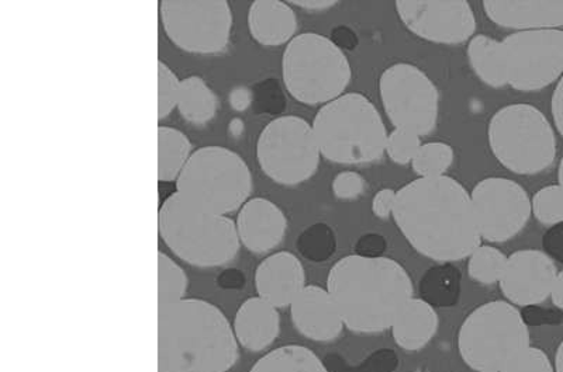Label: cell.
Instances as JSON below:
<instances>
[{"mask_svg":"<svg viewBox=\"0 0 563 372\" xmlns=\"http://www.w3.org/2000/svg\"><path fill=\"white\" fill-rule=\"evenodd\" d=\"M391 217L417 253L441 264L470 258L482 245L471 193L451 176L405 184Z\"/></svg>","mask_w":563,"mask_h":372,"instance_id":"6da1fadb","label":"cell"},{"mask_svg":"<svg viewBox=\"0 0 563 372\" xmlns=\"http://www.w3.org/2000/svg\"><path fill=\"white\" fill-rule=\"evenodd\" d=\"M327 290L345 328L358 335L390 329L401 306L415 293L413 281L399 261L356 253L345 256L331 268Z\"/></svg>","mask_w":563,"mask_h":372,"instance_id":"7a4b0ae2","label":"cell"},{"mask_svg":"<svg viewBox=\"0 0 563 372\" xmlns=\"http://www.w3.org/2000/svg\"><path fill=\"white\" fill-rule=\"evenodd\" d=\"M240 359L233 326L199 298L158 306V372H228Z\"/></svg>","mask_w":563,"mask_h":372,"instance_id":"3957f363","label":"cell"},{"mask_svg":"<svg viewBox=\"0 0 563 372\" xmlns=\"http://www.w3.org/2000/svg\"><path fill=\"white\" fill-rule=\"evenodd\" d=\"M321 156L340 165L378 162L386 154L387 129L369 98L358 92L321 105L313 120Z\"/></svg>","mask_w":563,"mask_h":372,"instance_id":"277c9868","label":"cell"},{"mask_svg":"<svg viewBox=\"0 0 563 372\" xmlns=\"http://www.w3.org/2000/svg\"><path fill=\"white\" fill-rule=\"evenodd\" d=\"M158 228L170 251L196 268L228 264L240 251L234 219L195 207L176 193L161 205Z\"/></svg>","mask_w":563,"mask_h":372,"instance_id":"5b68a950","label":"cell"},{"mask_svg":"<svg viewBox=\"0 0 563 372\" xmlns=\"http://www.w3.org/2000/svg\"><path fill=\"white\" fill-rule=\"evenodd\" d=\"M282 78L291 98L306 105H324L350 87L352 68L343 49L319 33L296 35L282 57Z\"/></svg>","mask_w":563,"mask_h":372,"instance_id":"8992f818","label":"cell"},{"mask_svg":"<svg viewBox=\"0 0 563 372\" xmlns=\"http://www.w3.org/2000/svg\"><path fill=\"white\" fill-rule=\"evenodd\" d=\"M175 185V193L195 207L229 215L250 200L253 174L238 153L210 145L195 150Z\"/></svg>","mask_w":563,"mask_h":372,"instance_id":"52a82bcc","label":"cell"},{"mask_svg":"<svg viewBox=\"0 0 563 372\" xmlns=\"http://www.w3.org/2000/svg\"><path fill=\"white\" fill-rule=\"evenodd\" d=\"M530 346L526 318L509 301L477 306L457 331L462 360L476 372H500Z\"/></svg>","mask_w":563,"mask_h":372,"instance_id":"ba28073f","label":"cell"},{"mask_svg":"<svg viewBox=\"0 0 563 372\" xmlns=\"http://www.w3.org/2000/svg\"><path fill=\"white\" fill-rule=\"evenodd\" d=\"M487 143L497 162L520 176L544 172L556 158L554 128L540 109L527 103L497 110L487 125Z\"/></svg>","mask_w":563,"mask_h":372,"instance_id":"9c48e42d","label":"cell"},{"mask_svg":"<svg viewBox=\"0 0 563 372\" xmlns=\"http://www.w3.org/2000/svg\"><path fill=\"white\" fill-rule=\"evenodd\" d=\"M321 158L313 125L298 115L276 117L256 140L260 168L282 185L308 182L319 170Z\"/></svg>","mask_w":563,"mask_h":372,"instance_id":"30bf717a","label":"cell"},{"mask_svg":"<svg viewBox=\"0 0 563 372\" xmlns=\"http://www.w3.org/2000/svg\"><path fill=\"white\" fill-rule=\"evenodd\" d=\"M379 95L395 128L429 135L440 117V92L434 80L415 64L396 63L379 78Z\"/></svg>","mask_w":563,"mask_h":372,"instance_id":"8fae6325","label":"cell"},{"mask_svg":"<svg viewBox=\"0 0 563 372\" xmlns=\"http://www.w3.org/2000/svg\"><path fill=\"white\" fill-rule=\"evenodd\" d=\"M159 18L176 47L192 54H218L228 48L233 12L225 0H163Z\"/></svg>","mask_w":563,"mask_h":372,"instance_id":"7c38bea8","label":"cell"},{"mask_svg":"<svg viewBox=\"0 0 563 372\" xmlns=\"http://www.w3.org/2000/svg\"><path fill=\"white\" fill-rule=\"evenodd\" d=\"M507 87L532 93L563 77V30L516 32L501 40Z\"/></svg>","mask_w":563,"mask_h":372,"instance_id":"4fadbf2b","label":"cell"},{"mask_svg":"<svg viewBox=\"0 0 563 372\" xmlns=\"http://www.w3.org/2000/svg\"><path fill=\"white\" fill-rule=\"evenodd\" d=\"M482 239L507 243L526 228L532 215L530 195L521 184L507 178H486L471 191Z\"/></svg>","mask_w":563,"mask_h":372,"instance_id":"5bb4252c","label":"cell"},{"mask_svg":"<svg viewBox=\"0 0 563 372\" xmlns=\"http://www.w3.org/2000/svg\"><path fill=\"white\" fill-rule=\"evenodd\" d=\"M395 8L404 26L424 42L457 45L475 37L476 16L465 0H399Z\"/></svg>","mask_w":563,"mask_h":372,"instance_id":"9a60e30c","label":"cell"},{"mask_svg":"<svg viewBox=\"0 0 563 372\" xmlns=\"http://www.w3.org/2000/svg\"><path fill=\"white\" fill-rule=\"evenodd\" d=\"M558 269L550 255L537 249L517 250L509 256L500 290L517 308H531L551 296Z\"/></svg>","mask_w":563,"mask_h":372,"instance_id":"2e32d148","label":"cell"},{"mask_svg":"<svg viewBox=\"0 0 563 372\" xmlns=\"http://www.w3.org/2000/svg\"><path fill=\"white\" fill-rule=\"evenodd\" d=\"M291 322L300 335L313 341H333L345 328L329 290L306 285L290 305Z\"/></svg>","mask_w":563,"mask_h":372,"instance_id":"e0dca14e","label":"cell"},{"mask_svg":"<svg viewBox=\"0 0 563 372\" xmlns=\"http://www.w3.org/2000/svg\"><path fill=\"white\" fill-rule=\"evenodd\" d=\"M240 243L256 255L278 248L288 230L284 211L268 199H250L240 208L238 221Z\"/></svg>","mask_w":563,"mask_h":372,"instance_id":"ac0fdd59","label":"cell"},{"mask_svg":"<svg viewBox=\"0 0 563 372\" xmlns=\"http://www.w3.org/2000/svg\"><path fill=\"white\" fill-rule=\"evenodd\" d=\"M254 283L261 298L278 309L288 308L306 286V271L298 256L290 251H276L261 261Z\"/></svg>","mask_w":563,"mask_h":372,"instance_id":"d6986e66","label":"cell"},{"mask_svg":"<svg viewBox=\"0 0 563 372\" xmlns=\"http://www.w3.org/2000/svg\"><path fill=\"white\" fill-rule=\"evenodd\" d=\"M490 22L516 32L561 30L563 0L550 2H519V0H486L482 3Z\"/></svg>","mask_w":563,"mask_h":372,"instance_id":"ffe728a7","label":"cell"},{"mask_svg":"<svg viewBox=\"0 0 563 372\" xmlns=\"http://www.w3.org/2000/svg\"><path fill=\"white\" fill-rule=\"evenodd\" d=\"M239 345L260 353L278 339L280 316L278 308L261 296H253L241 304L233 322Z\"/></svg>","mask_w":563,"mask_h":372,"instance_id":"44dd1931","label":"cell"},{"mask_svg":"<svg viewBox=\"0 0 563 372\" xmlns=\"http://www.w3.org/2000/svg\"><path fill=\"white\" fill-rule=\"evenodd\" d=\"M251 37L264 47L288 45L298 32V16L289 3L256 0L249 9Z\"/></svg>","mask_w":563,"mask_h":372,"instance_id":"7402d4cb","label":"cell"},{"mask_svg":"<svg viewBox=\"0 0 563 372\" xmlns=\"http://www.w3.org/2000/svg\"><path fill=\"white\" fill-rule=\"evenodd\" d=\"M439 326L440 318L434 306L413 296L401 306L390 330L400 349L419 351L434 339Z\"/></svg>","mask_w":563,"mask_h":372,"instance_id":"603a6c76","label":"cell"},{"mask_svg":"<svg viewBox=\"0 0 563 372\" xmlns=\"http://www.w3.org/2000/svg\"><path fill=\"white\" fill-rule=\"evenodd\" d=\"M467 59L477 78L487 87H507L505 55L499 40L486 34H477L467 43Z\"/></svg>","mask_w":563,"mask_h":372,"instance_id":"cb8c5ba5","label":"cell"},{"mask_svg":"<svg viewBox=\"0 0 563 372\" xmlns=\"http://www.w3.org/2000/svg\"><path fill=\"white\" fill-rule=\"evenodd\" d=\"M178 112L186 122L195 124L209 123L219 110L218 94L213 92L203 78L192 77L180 80Z\"/></svg>","mask_w":563,"mask_h":372,"instance_id":"d4e9b609","label":"cell"},{"mask_svg":"<svg viewBox=\"0 0 563 372\" xmlns=\"http://www.w3.org/2000/svg\"><path fill=\"white\" fill-rule=\"evenodd\" d=\"M192 154V144L183 131L161 125L158 127L159 182H176Z\"/></svg>","mask_w":563,"mask_h":372,"instance_id":"484cf974","label":"cell"},{"mask_svg":"<svg viewBox=\"0 0 563 372\" xmlns=\"http://www.w3.org/2000/svg\"><path fill=\"white\" fill-rule=\"evenodd\" d=\"M250 372H330L308 347L282 346L261 357Z\"/></svg>","mask_w":563,"mask_h":372,"instance_id":"4316f807","label":"cell"},{"mask_svg":"<svg viewBox=\"0 0 563 372\" xmlns=\"http://www.w3.org/2000/svg\"><path fill=\"white\" fill-rule=\"evenodd\" d=\"M422 300L432 306H452L461 294V273L451 263L432 268L420 283Z\"/></svg>","mask_w":563,"mask_h":372,"instance_id":"83f0119b","label":"cell"},{"mask_svg":"<svg viewBox=\"0 0 563 372\" xmlns=\"http://www.w3.org/2000/svg\"><path fill=\"white\" fill-rule=\"evenodd\" d=\"M507 256L495 246L481 245L474 253L470 256L467 263V274L476 283L493 285L500 283L501 275L505 273Z\"/></svg>","mask_w":563,"mask_h":372,"instance_id":"f1b7e54d","label":"cell"},{"mask_svg":"<svg viewBox=\"0 0 563 372\" xmlns=\"http://www.w3.org/2000/svg\"><path fill=\"white\" fill-rule=\"evenodd\" d=\"M454 160V148L450 144L434 140V143L421 145L411 162V168L419 178H439L449 172Z\"/></svg>","mask_w":563,"mask_h":372,"instance_id":"f546056e","label":"cell"},{"mask_svg":"<svg viewBox=\"0 0 563 372\" xmlns=\"http://www.w3.org/2000/svg\"><path fill=\"white\" fill-rule=\"evenodd\" d=\"M188 275L168 255L158 253V306L178 303L186 298Z\"/></svg>","mask_w":563,"mask_h":372,"instance_id":"4dcf8cb0","label":"cell"},{"mask_svg":"<svg viewBox=\"0 0 563 372\" xmlns=\"http://www.w3.org/2000/svg\"><path fill=\"white\" fill-rule=\"evenodd\" d=\"M532 215L538 223L547 226L563 224V188L560 184L545 185L531 200Z\"/></svg>","mask_w":563,"mask_h":372,"instance_id":"1f68e13d","label":"cell"},{"mask_svg":"<svg viewBox=\"0 0 563 372\" xmlns=\"http://www.w3.org/2000/svg\"><path fill=\"white\" fill-rule=\"evenodd\" d=\"M420 135L413 131L395 128L386 140V154L396 165H409L413 162L417 150L421 147Z\"/></svg>","mask_w":563,"mask_h":372,"instance_id":"d6a6232c","label":"cell"},{"mask_svg":"<svg viewBox=\"0 0 563 372\" xmlns=\"http://www.w3.org/2000/svg\"><path fill=\"white\" fill-rule=\"evenodd\" d=\"M180 80L167 64L158 61V120L173 114L178 105Z\"/></svg>","mask_w":563,"mask_h":372,"instance_id":"836d02e7","label":"cell"},{"mask_svg":"<svg viewBox=\"0 0 563 372\" xmlns=\"http://www.w3.org/2000/svg\"><path fill=\"white\" fill-rule=\"evenodd\" d=\"M500 372H555V367L544 350L530 346Z\"/></svg>","mask_w":563,"mask_h":372,"instance_id":"e575fe53","label":"cell"},{"mask_svg":"<svg viewBox=\"0 0 563 372\" xmlns=\"http://www.w3.org/2000/svg\"><path fill=\"white\" fill-rule=\"evenodd\" d=\"M331 189L336 199L355 200L365 193L366 180L355 170H344L335 176Z\"/></svg>","mask_w":563,"mask_h":372,"instance_id":"d590c367","label":"cell"},{"mask_svg":"<svg viewBox=\"0 0 563 372\" xmlns=\"http://www.w3.org/2000/svg\"><path fill=\"white\" fill-rule=\"evenodd\" d=\"M397 191L394 189H380L372 200V213L375 217L386 219L394 215Z\"/></svg>","mask_w":563,"mask_h":372,"instance_id":"8d00e7d4","label":"cell"},{"mask_svg":"<svg viewBox=\"0 0 563 372\" xmlns=\"http://www.w3.org/2000/svg\"><path fill=\"white\" fill-rule=\"evenodd\" d=\"M386 239L379 234H368L361 236L355 245L356 255L365 258H380L386 250Z\"/></svg>","mask_w":563,"mask_h":372,"instance_id":"74e56055","label":"cell"},{"mask_svg":"<svg viewBox=\"0 0 563 372\" xmlns=\"http://www.w3.org/2000/svg\"><path fill=\"white\" fill-rule=\"evenodd\" d=\"M331 42H333L336 47L343 49V52H354L356 47L360 45L358 34L355 33L354 29L349 26H340L334 29L333 34H331Z\"/></svg>","mask_w":563,"mask_h":372,"instance_id":"f35d334b","label":"cell"},{"mask_svg":"<svg viewBox=\"0 0 563 372\" xmlns=\"http://www.w3.org/2000/svg\"><path fill=\"white\" fill-rule=\"evenodd\" d=\"M551 113L558 133L563 138V77L558 80L554 93H552Z\"/></svg>","mask_w":563,"mask_h":372,"instance_id":"ab89813d","label":"cell"},{"mask_svg":"<svg viewBox=\"0 0 563 372\" xmlns=\"http://www.w3.org/2000/svg\"><path fill=\"white\" fill-rule=\"evenodd\" d=\"M544 246L552 256L563 260V224L552 226L550 233L545 235Z\"/></svg>","mask_w":563,"mask_h":372,"instance_id":"60d3db41","label":"cell"},{"mask_svg":"<svg viewBox=\"0 0 563 372\" xmlns=\"http://www.w3.org/2000/svg\"><path fill=\"white\" fill-rule=\"evenodd\" d=\"M291 3L300 9L309 10V12H324L336 4L335 0H294Z\"/></svg>","mask_w":563,"mask_h":372,"instance_id":"b9f144b4","label":"cell"},{"mask_svg":"<svg viewBox=\"0 0 563 372\" xmlns=\"http://www.w3.org/2000/svg\"><path fill=\"white\" fill-rule=\"evenodd\" d=\"M551 300L558 309L563 311V270L558 271L555 283L552 285Z\"/></svg>","mask_w":563,"mask_h":372,"instance_id":"7bdbcfd3","label":"cell"},{"mask_svg":"<svg viewBox=\"0 0 563 372\" xmlns=\"http://www.w3.org/2000/svg\"><path fill=\"white\" fill-rule=\"evenodd\" d=\"M554 367L555 372H563V340L561 341V345L558 346Z\"/></svg>","mask_w":563,"mask_h":372,"instance_id":"ee69618b","label":"cell"},{"mask_svg":"<svg viewBox=\"0 0 563 372\" xmlns=\"http://www.w3.org/2000/svg\"><path fill=\"white\" fill-rule=\"evenodd\" d=\"M558 184L562 185L563 188V156L560 162V168H558Z\"/></svg>","mask_w":563,"mask_h":372,"instance_id":"f6af8a7d","label":"cell"}]
</instances>
